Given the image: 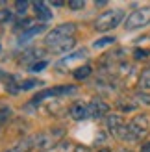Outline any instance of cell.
Masks as SVG:
<instances>
[{"instance_id": "obj_1", "label": "cell", "mask_w": 150, "mask_h": 152, "mask_svg": "<svg viewBox=\"0 0 150 152\" xmlns=\"http://www.w3.org/2000/svg\"><path fill=\"white\" fill-rule=\"evenodd\" d=\"M74 32H76V24L74 22H67V24H59L56 28H52V32L47 34V37H44V45L52 50L56 47V45L63 43L67 39H71V37L74 35Z\"/></svg>"}, {"instance_id": "obj_2", "label": "cell", "mask_w": 150, "mask_h": 152, "mask_svg": "<svg viewBox=\"0 0 150 152\" xmlns=\"http://www.w3.org/2000/svg\"><path fill=\"white\" fill-rule=\"evenodd\" d=\"M124 19V11L122 10H109L106 13H102L98 19L95 20V30L96 32H108L113 30L121 24V20Z\"/></svg>"}, {"instance_id": "obj_3", "label": "cell", "mask_w": 150, "mask_h": 152, "mask_svg": "<svg viewBox=\"0 0 150 152\" xmlns=\"http://www.w3.org/2000/svg\"><path fill=\"white\" fill-rule=\"evenodd\" d=\"M106 124H108L109 132H111V135H113L115 139H119V141H133L130 126L124 124V121H122L121 115H108Z\"/></svg>"}, {"instance_id": "obj_4", "label": "cell", "mask_w": 150, "mask_h": 152, "mask_svg": "<svg viewBox=\"0 0 150 152\" xmlns=\"http://www.w3.org/2000/svg\"><path fill=\"white\" fill-rule=\"evenodd\" d=\"M150 22V6H145V7H139V10L132 11L126 19L124 26L126 30H137V28H143Z\"/></svg>"}, {"instance_id": "obj_5", "label": "cell", "mask_w": 150, "mask_h": 152, "mask_svg": "<svg viewBox=\"0 0 150 152\" xmlns=\"http://www.w3.org/2000/svg\"><path fill=\"white\" fill-rule=\"evenodd\" d=\"M128 126H130V132H132L133 141H137V139H143L145 135L148 134L150 123H148V117L146 115H137V117H133L130 121Z\"/></svg>"}, {"instance_id": "obj_6", "label": "cell", "mask_w": 150, "mask_h": 152, "mask_svg": "<svg viewBox=\"0 0 150 152\" xmlns=\"http://www.w3.org/2000/svg\"><path fill=\"white\" fill-rule=\"evenodd\" d=\"M108 111H109V106L106 102L98 100V98H95V100H91L87 104V115H89V119H100V117L106 115Z\"/></svg>"}, {"instance_id": "obj_7", "label": "cell", "mask_w": 150, "mask_h": 152, "mask_svg": "<svg viewBox=\"0 0 150 152\" xmlns=\"http://www.w3.org/2000/svg\"><path fill=\"white\" fill-rule=\"evenodd\" d=\"M33 10H35V17L43 20V22H47L52 19V11H50V7L48 4H44V2H33Z\"/></svg>"}, {"instance_id": "obj_8", "label": "cell", "mask_w": 150, "mask_h": 152, "mask_svg": "<svg viewBox=\"0 0 150 152\" xmlns=\"http://www.w3.org/2000/svg\"><path fill=\"white\" fill-rule=\"evenodd\" d=\"M71 117H72L74 121L89 119V115H87V106H85V104H82V102L72 104V108H71Z\"/></svg>"}, {"instance_id": "obj_9", "label": "cell", "mask_w": 150, "mask_h": 152, "mask_svg": "<svg viewBox=\"0 0 150 152\" xmlns=\"http://www.w3.org/2000/svg\"><path fill=\"white\" fill-rule=\"evenodd\" d=\"M44 24H37V26H32L30 30H26V32H22L20 34V43H26V41H30L32 37H35V35H39L41 32H44Z\"/></svg>"}, {"instance_id": "obj_10", "label": "cell", "mask_w": 150, "mask_h": 152, "mask_svg": "<svg viewBox=\"0 0 150 152\" xmlns=\"http://www.w3.org/2000/svg\"><path fill=\"white\" fill-rule=\"evenodd\" d=\"M72 47H74V37H71V39H67V41H63V43L56 45V47L52 48V52H56V54H63V52L71 50Z\"/></svg>"}, {"instance_id": "obj_11", "label": "cell", "mask_w": 150, "mask_h": 152, "mask_svg": "<svg viewBox=\"0 0 150 152\" xmlns=\"http://www.w3.org/2000/svg\"><path fill=\"white\" fill-rule=\"evenodd\" d=\"M91 72H93V69L89 65H84V67H78L76 71H74L72 74H74V78L76 80H85V78H89L91 76Z\"/></svg>"}, {"instance_id": "obj_12", "label": "cell", "mask_w": 150, "mask_h": 152, "mask_svg": "<svg viewBox=\"0 0 150 152\" xmlns=\"http://www.w3.org/2000/svg\"><path fill=\"white\" fill-rule=\"evenodd\" d=\"M139 87L141 89H150V69H145L139 76Z\"/></svg>"}, {"instance_id": "obj_13", "label": "cell", "mask_w": 150, "mask_h": 152, "mask_svg": "<svg viewBox=\"0 0 150 152\" xmlns=\"http://www.w3.org/2000/svg\"><path fill=\"white\" fill-rule=\"evenodd\" d=\"M37 86H43V82L35 80V78H32V80H22L20 86H19V89H20V91H30V89L37 87Z\"/></svg>"}, {"instance_id": "obj_14", "label": "cell", "mask_w": 150, "mask_h": 152, "mask_svg": "<svg viewBox=\"0 0 150 152\" xmlns=\"http://www.w3.org/2000/svg\"><path fill=\"white\" fill-rule=\"evenodd\" d=\"M111 43H115V37H102V39L93 43V47L95 48H104V47H108V45H111Z\"/></svg>"}, {"instance_id": "obj_15", "label": "cell", "mask_w": 150, "mask_h": 152, "mask_svg": "<svg viewBox=\"0 0 150 152\" xmlns=\"http://www.w3.org/2000/svg\"><path fill=\"white\" fill-rule=\"evenodd\" d=\"M82 56H87V50H78V52H74V54L67 56L61 63H65V65H67V63H71V61H76V59H78V58H82Z\"/></svg>"}, {"instance_id": "obj_16", "label": "cell", "mask_w": 150, "mask_h": 152, "mask_svg": "<svg viewBox=\"0 0 150 152\" xmlns=\"http://www.w3.org/2000/svg\"><path fill=\"white\" fill-rule=\"evenodd\" d=\"M135 100H139L141 104L150 106V95H148V93H145V91H139V93L135 95Z\"/></svg>"}, {"instance_id": "obj_17", "label": "cell", "mask_w": 150, "mask_h": 152, "mask_svg": "<svg viewBox=\"0 0 150 152\" xmlns=\"http://www.w3.org/2000/svg\"><path fill=\"white\" fill-rule=\"evenodd\" d=\"M148 56H150V52L145 50V48H135V50H133V58H135V59H146Z\"/></svg>"}, {"instance_id": "obj_18", "label": "cell", "mask_w": 150, "mask_h": 152, "mask_svg": "<svg viewBox=\"0 0 150 152\" xmlns=\"http://www.w3.org/2000/svg\"><path fill=\"white\" fill-rule=\"evenodd\" d=\"M15 10H17V15H24L26 10H28V2H24V0H19V2H15Z\"/></svg>"}, {"instance_id": "obj_19", "label": "cell", "mask_w": 150, "mask_h": 152, "mask_svg": "<svg viewBox=\"0 0 150 152\" xmlns=\"http://www.w3.org/2000/svg\"><path fill=\"white\" fill-rule=\"evenodd\" d=\"M47 65H48L47 61H35L32 67H30V71H32V72H39V71H43Z\"/></svg>"}, {"instance_id": "obj_20", "label": "cell", "mask_w": 150, "mask_h": 152, "mask_svg": "<svg viewBox=\"0 0 150 152\" xmlns=\"http://www.w3.org/2000/svg\"><path fill=\"white\" fill-rule=\"evenodd\" d=\"M9 113H11V110L7 108V106H2V108H0V123H4V121L9 117Z\"/></svg>"}, {"instance_id": "obj_21", "label": "cell", "mask_w": 150, "mask_h": 152, "mask_svg": "<svg viewBox=\"0 0 150 152\" xmlns=\"http://www.w3.org/2000/svg\"><path fill=\"white\" fill-rule=\"evenodd\" d=\"M9 19H11V11L9 10H2V11H0V20H2V22L9 20Z\"/></svg>"}, {"instance_id": "obj_22", "label": "cell", "mask_w": 150, "mask_h": 152, "mask_svg": "<svg viewBox=\"0 0 150 152\" xmlns=\"http://www.w3.org/2000/svg\"><path fill=\"white\" fill-rule=\"evenodd\" d=\"M84 6H85V2H69V7H72V10H84Z\"/></svg>"}, {"instance_id": "obj_23", "label": "cell", "mask_w": 150, "mask_h": 152, "mask_svg": "<svg viewBox=\"0 0 150 152\" xmlns=\"http://www.w3.org/2000/svg\"><path fill=\"white\" fill-rule=\"evenodd\" d=\"M141 152H150V143H145V145L141 147Z\"/></svg>"}, {"instance_id": "obj_24", "label": "cell", "mask_w": 150, "mask_h": 152, "mask_svg": "<svg viewBox=\"0 0 150 152\" xmlns=\"http://www.w3.org/2000/svg\"><path fill=\"white\" fill-rule=\"evenodd\" d=\"M74 152H89V148L87 147H76V148H74Z\"/></svg>"}, {"instance_id": "obj_25", "label": "cell", "mask_w": 150, "mask_h": 152, "mask_svg": "<svg viewBox=\"0 0 150 152\" xmlns=\"http://www.w3.org/2000/svg\"><path fill=\"white\" fill-rule=\"evenodd\" d=\"M100 152H109V150H108V148H102V150H100Z\"/></svg>"}, {"instance_id": "obj_26", "label": "cell", "mask_w": 150, "mask_h": 152, "mask_svg": "<svg viewBox=\"0 0 150 152\" xmlns=\"http://www.w3.org/2000/svg\"><path fill=\"white\" fill-rule=\"evenodd\" d=\"M119 152H130V150H126V148H122V150H119Z\"/></svg>"}, {"instance_id": "obj_27", "label": "cell", "mask_w": 150, "mask_h": 152, "mask_svg": "<svg viewBox=\"0 0 150 152\" xmlns=\"http://www.w3.org/2000/svg\"><path fill=\"white\" fill-rule=\"evenodd\" d=\"M0 54H2V47H0Z\"/></svg>"}]
</instances>
